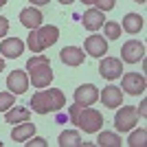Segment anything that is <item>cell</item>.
Returning a JSON list of instances; mask_svg holds the SVG:
<instances>
[{
    "label": "cell",
    "instance_id": "obj_33",
    "mask_svg": "<svg viewBox=\"0 0 147 147\" xmlns=\"http://www.w3.org/2000/svg\"><path fill=\"white\" fill-rule=\"evenodd\" d=\"M7 5V0H0V7H5Z\"/></svg>",
    "mask_w": 147,
    "mask_h": 147
},
{
    "label": "cell",
    "instance_id": "obj_29",
    "mask_svg": "<svg viewBox=\"0 0 147 147\" xmlns=\"http://www.w3.org/2000/svg\"><path fill=\"white\" fill-rule=\"evenodd\" d=\"M31 2H33V5H37V7H40V5H46V2H51V0H31Z\"/></svg>",
    "mask_w": 147,
    "mask_h": 147
},
{
    "label": "cell",
    "instance_id": "obj_16",
    "mask_svg": "<svg viewBox=\"0 0 147 147\" xmlns=\"http://www.w3.org/2000/svg\"><path fill=\"white\" fill-rule=\"evenodd\" d=\"M103 11H99V9H88L86 13H84V18H81V22H84V26H86L88 31H97L103 26Z\"/></svg>",
    "mask_w": 147,
    "mask_h": 147
},
{
    "label": "cell",
    "instance_id": "obj_32",
    "mask_svg": "<svg viewBox=\"0 0 147 147\" xmlns=\"http://www.w3.org/2000/svg\"><path fill=\"white\" fill-rule=\"evenodd\" d=\"M84 5H94V0H81Z\"/></svg>",
    "mask_w": 147,
    "mask_h": 147
},
{
    "label": "cell",
    "instance_id": "obj_2",
    "mask_svg": "<svg viewBox=\"0 0 147 147\" xmlns=\"http://www.w3.org/2000/svg\"><path fill=\"white\" fill-rule=\"evenodd\" d=\"M26 73H29V81L35 88H49L53 77H55L49 57L40 55V53H35V55L26 61Z\"/></svg>",
    "mask_w": 147,
    "mask_h": 147
},
{
    "label": "cell",
    "instance_id": "obj_35",
    "mask_svg": "<svg viewBox=\"0 0 147 147\" xmlns=\"http://www.w3.org/2000/svg\"><path fill=\"white\" fill-rule=\"evenodd\" d=\"M0 147H2V143H0Z\"/></svg>",
    "mask_w": 147,
    "mask_h": 147
},
{
    "label": "cell",
    "instance_id": "obj_24",
    "mask_svg": "<svg viewBox=\"0 0 147 147\" xmlns=\"http://www.w3.org/2000/svg\"><path fill=\"white\" fill-rule=\"evenodd\" d=\"M16 103V94L13 92H0V112H7Z\"/></svg>",
    "mask_w": 147,
    "mask_h": 147
},
{
    "label": "cell",
    "instance_id": "obj_25",
    "mask_svg": "<svg viewBox=\"0 0 147 147\" xmlns=\"http://www.w3.org/2000/svg\"><path fill=\"white\" fill-rule=\"evenodd\" d=\"M94 5H97L99 11H110V9H114V5H117V0H94Z\"/></svg>",
    "mask_w": 147,
    "mask_h": 147
},
{
    "label": "cell",
    "instance_id": "obj_19",
    "mask_svg": "<svg viewBox=\"0 0 147 147\" xmlns=\"http://www.w3.org/2000/svg\"><path fill=\"white\" fill-rule=\"evenodd\" d=\"M141 29H143V16H138V13H127V16L123 18V31H125V33L134 35V33H138Z\"/></svg>",
    "mask_w": 147,
    "mask_h": 147
},
{
    "label": "cell",
    "instance_id": "obj_7",
    "mask_svg": "<svg viewBox=\"0 0 147 147\" xmlns=\"http://www.w3.org/2000/svg\"><path fill=\"white\" fill-rule=\"evenodd\" d=\"M123 90L132 94V97H138L145 92V77L138 73H125L123 75Z\"/></svg>",
    "mask_w": 147,
    "mask_h": 147
},
{
    "label": "cell",
    "instance_id": "obj_18",
    "mask_svg": "<svg viewBox=\"0 0 147 147\" xmlns=\"http://www.w3.org/2000/svg\"><path fill=\"white\" fill-rule=\"evenodd\" d=\"M31 119V110L29 108H22V105H16V108H9L5 112V121L7 123H22V121H29Z\"/></svg>",
    "mask_w": 147,
    "mask_h": 147
},
{
    "label": "cell",
    "instance_id": "obj_1",
    "mask_svg": "<svg viewBox=\"0 0 147 147\" xmlns=\"http://www.w3.org/2000/svg\"><path fill=\"white\" fill-rule=\"evenodd\" d=\"M68 119H70L73 125L84 129L86 134H94V132H99L103 127V114L99 110H94V108H90V105L81 108V105L73 103L68 108Z\"/></svg>",
    "mask_w": 147,
    "mask_h": 147
},
{
    "label": "cell",
    "instance_id": "obj_6",
    "mask_svg": "<svg viewBox=\"0 0 147 147\" xmlns=\"http://www.w3.org/2000/svg\"><path fill=\"white\" fill-rule=\"evenodd\" d=\"M143 55H145V46L138 40H129L121 49V61H127V64H138L143 59Z\"/></svg>",
    "mask_w": 147,
    "mask_h": 147
},
{
    "label": "cell",
    "instance_id": "obj_34",
    "mask_svg": "<svg viewBox=\"0 0 147 147\" xmlns=\"http://www.w3.org/2000/svg\"><path fill=\"white\" fill-rule=\"evenodd\" d=\"M134 2H145V0H134Z\"/></svg>",
    "mask_w": 147,
    "mask_h": 147
},
{
    "label": "cell",
    "instance_id": "obj_11",
    "mask_svg": "<svg viewBox=\"0 0 147 147\" xmlns=\"http://www.w3.org/2000/svg\"><path fill=\"white\" fill-rule=\"evenodd\" d=\"M24 53V42L20 40V37H7L2 40L0 44V55L2 57H9V59H16Z\"/></svg>",
    "mask_w": 147,
    "mask_h": 147
},
{
    "label": "cell",
    "instance_id": "obj_27",
    "mask_svg": "<svg viewBox=\"0 0 147 147\" xmlns=\"http://www.w3.org/2000/svg\"><path fill=\"white\" fill-rule=\"evenodd\" d=\"M7 31H9V20H7L5 16H0V37H5Z\"/></svg>",
    "mask_w": 147,
    "mask_h": 147
},
{
    "label": "cell",
    "instance_id": "obj_8",
    "mask_svg": "<svg viewBox=\"0 0 147 147\" xmlns=\"http://www.w3.org/2000/svg\"><path fill=\"white\" fill-rule=\"evenodd\" d=\"M99 99V90L94 84H84L75 90V103L81 105V108H86V105H92L94 101Z\"/></svg>",
    "mask_w": 147,
    "mask_h": 147
},
{
    "label": "cell",
    "instance_id": "obj_31",
    "mask_svg": "<svg viewBox=\"0 0 147 147\" xmlns=\"http://www.w3.org/2000/svg\"><path fill=\"white\" fill-rule=\"evenodd\" d=\"M61 5H70V2H75V0H59Z\"/></svg>",
    "mask_w": 147,
    "mask_h": 147
},
{
    "label": "cell",
    "instance_id": "obj_5",
    "mask_svg": "<svg viewBox=\"0 0 147 147\" xmlns=\"http://www.w3.org/2000/svg\"><path fill=\"white\" fill-rule=\"evenodd\" d=\"M138 121V112H136L134 105H125L121 110L117 112V117H114V125H117L119 132H129V129L136 125Z\"/></svg>",
    "mask_w": 147,
    "mask_h": 147
},
{
    "label": "cell",
    "instance_id": "obj_26",
    "mask_svg": "<svg viewBox=\"0 0 147 147\" xmlns=\"http://www.w3.org/2000/svg\"><path fill=\"white\" fill-rule=\"evenodd\" d=\"M26 147H46L49 143L44 141V138H40V136H31V141L29 143H24Z\"/></svg>",
    "mask_w": 147,
    "mask_h": 147
},
{
    "label": "cell",
    "instance_id": "obj_20",
    "mask_svg": "<svg viewBox=\"0 0 147 147\" xmlns=\"http://www.w3.org/2000/svg\"><path fill=\"white\" fill-rule=\"evenodd\" d=\"M59 145L61 147H79V145H84V143H81L79 132L66 129V132H61V134H59Z\"/></svg>",
    "mask_w": 147,
    "mask_h": 147
},
{
    "label": "cell",
    "instance_id": "obj_28",
    "mask_svg": "<svg viewBox=\"0 0 147 147\" xmlns=\"http://www.w3.org/2000/svg\"><path fill=\"white\" fill-rule=\"evenodd\" d=\"M136 112H138L141 117H145V114H147V101H143V103H141V108H138Z\"/></svg>",
    "mask_w": 147,
    "mask_h": 147
},
{
    "label": "cell",
    "instance_id": "obj_21",
    "mask_svg": "<svg viewBox=\"0 0 147 147\" xmlns=\"http://www.w3.org/2000/svg\"><path fill=\"white\" fill-rule=\"evenodd\" d=\"M121 143L123 141L114 132H101L97 138V145H101V147H121Z\"/></svg>",
    "mask_w": 147,
    "mask_h": 147
},
{
    "label": "cell",
    "instance_id": "obj_30",
    "mask_svg": "<svg viewBox=\"0 0 147 147\" xmlns=\"http://www.w3.org/2000/svg\"><path fill=\"white\" fill-rule=\"evenodd\" d=\"M2 70H5V59L0 57V73H2Z\"/></svg>",
    "mask_w": 147,
    "mask_h": 147
},
{
    "label": "cell",
    "instance_id": "obj_23",
    "mask_svg": "<svg viewBox=\"0 0 147 147\" xmlns=\"http://www.w3.org/2000/svg\"><path fill=\"white\" fill-rule=\"evenodd\" d=\"M145 143H147V129L141 127V129H136V132H132L127 145H132V147H143Z\"/></svg>",
    "mask_w": 147,
    "mask_h": 147
},
{
    "label": "cell",
    "instance_id": "obj_10",
    "mask_svg": "<svg viewBox=\"0 0 147 147\" xmlns=\"http://www.w3.org/2000/svg\"><path fill=\"white\" fill-rule=\"evenodd\" d=\"M7 88H9L13 94L26 92V88H29V75H26V70H13V73H9V77H7Z\"/></svg>",
    "mask_w": 147,
    "mask_h": 147
},
{
    "label": "cell",
    "instance_id": "obj_13",
    "mask_svg": "<svg viewBox=\"0 0 147 147\" xmlns=\"http://www.w3.org/2000/svg\"><path fill=\"white\" fill-rule=\"evenodd\" d=\"M59 59L64 61L66 66H81L84 59H86V53H84V49H79V46H66V49H61Z\"/></svg>",
    "mask_w": 147,
    "mask_h": 147
},
{
    "label": "cell",
    "instance_id": "obj_3",
    "mask_svg": "<svg viewBox=\"0 0 147 147\" xmlns=\"http://www.w3.org/2000/svg\"><path fill=\"white\" fill-rule=\"evenodd\" d=\"M66 105V97L64 92L57 90V88H51V90H42L35 92L31 97V108L37 114H49V112H59L61 108Z\"/></svg>",
    "mask_w": 147,
    "mask_h": 147
},
{
    "label": "cell",
    "instance_id": "obj_9",
    "mask_svg": "<svg viewBox=\"0 0 147 147\" xmlns=\"http://www.w3.org/2000/svg\"><path fill=\"white\" fill-rule=\"evenodd\" d=\"M99 73H101V77H105V79H119L123 73V61L117 59V57H105V59H101V64H99Z\"/></svg>",
    "mask_w": 147,
    "mask_h": 147
},
{
    "label": "cell",
    "instance_id": "obj_14",
    "mask_svg": "<svg viewBox=\"0 0 147 147\" xmlns=\"http://www.w3.org/2000/svg\"><path fill=\"white\" fill-rule=\"evenodd\" d=\"M42 11L40 9H33V7H26V9H22L20 11V22H22V26H26V29H40L42 26Z\"/></svg>",
    "mask_w": 147,
    "mask_h": 147
},
{
    "label": "cell",
    "instance_id": "obj_17",
    "mask_svg": "<svg viewBox=\"0 0 147 147\" xmlns=\"http://www.w3.org/2000/svg\"><path fill=\"white\" fill-rule=\"evenodd\" d=\"M33 134H35V125L31 121H22L20 125L16 123V127H13V132H11V138L16 143H24L26 138H31Z\"/></svg>",
    "mask_w": 147,
    "mask_h": 147
},
{
    "label": "cell",
    "instance_id": "obj_22",
    "mask_svg": "<svg viewBox=\"0 0 147 147\" xmlns=\"http://www.w3.org/2000/svg\"><path fill=\"white\" fill-rule=\"evenodd\" d=\"M103 33H105L108 40H119V37H121V24L108 20V22H103Z\"/></svg>",
    "mask_w": 147,
    "mask_h": 147
},
{
    "label": "cell",
    "instance_id": "obj_12",
    "mask_svg": "<svg viewBox=\"0 0 147 147\" xmlns=\"http://www.w3.org/2000/svg\"><path fill=\"white\" fill-rule=\"evenodd\" d=\"M86 53L90 57H103L105 53H108V42H105L103 35H90L86 37Z\"/></svg>",
    "mask_w": 147,
    "mask_h": 147
},
{
    "label": "cell",
    "instance_id": "obj_4",
    "mask_svg": "<svg viewBox=\"0 0 147 147\" xmlns=\"http://www.w3.org/2000/svg\"><path fill=\"white\" fill-rule=\"evenodd\" d=\"M59 40V29L57 26H40V29H31L29 37H26V46L31 53H42L44 49H49Z\"/></svg>",
    "mask_w": 147,
    "mask_h": 147
},
{
    "label": "cell",
    "instance_id": "obj_15",
    "mask_svg": "<svg viewBox=\"0 0 147 147\" xmlns=\"http://www.w3.org/2000/svg\"><path fill=\"white\" fill-rule=\"evenodd\" d=\"M101 101H103L105 108H112V110L121 108V103H123V92H121V88H117V86H105L103 88V94H101Z\"/></svg>",
    "mask_w": 147,
    "mask_h": 147
}]
</instances>
